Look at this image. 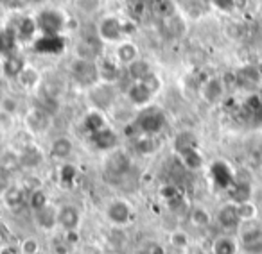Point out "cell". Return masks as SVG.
I'll return each instance as SVG.
<instances>
[{
	"instance_id": "obj_8",
	"label": "cell",
	"mask_w": 262,
	"mask_h": 254,
	"mask_svg": "<svg viewBox=\"0 0 262 254\" xmlns=\"http://www.w3.org/2000/svg\"><path fill=\"white\" fill-rule=\"evenodd\" d=\"M81 224V211L72 204H65L58 210V225L67 233H74Z\"/></svg>"
},
{
	"instance_id": "obj_9",
	"label": "cell",
	"mask_w": 262,
	"mask_h": 254,
	"mask_svg": "<svg viewBox=\"0 0 262 254\" xmlns=\"http://www.w3.org/2000/svg\"><path fill=\"white\" fill-rule=\"evenodd\" d=\"M225 90H226L225 79H221V77H210L201 86V97L208 104H217L223 98V95H225Z\"/></svg>"
},
{
	"instance_id": "obj_17",
	"label": "cell",
	"mask_w": 262,
	"mask_h": 254,
	"mask_svg": "<svg viewBox=\"0 0 262 254\" xmlns=\"http://www.w3.org/2000/svg\"><path fill=\"white\" fill-rule=\"evenodd\" d=\"M90 97H92V102H94L97 108L104 109V108H110V104L113 102V91H112V88H110V84L97 83L95 86H92Z\"/></svg>"
},
{
	"instance_id": "obj_16",
	"label": "cell",
	"mask_w": 262,
	"mask_h": 254,
	"mask_svg": "<svg viewBox=\"0 0 262 254\" xmlns=\"http://www.w3.org/2000/svg\"><path fill=\"white\" fill-rule=\"evenodd\" d=\"M90 140L99 150H115L117 142H119L115 131H113V129H110L108 125L102 127L101 131L90 135Z\"/></svg>"
},
{
	"instance_id": "obj_13",
	"label": "cell",
	"mask_w": 262,
	"mask_h": 254,
	"mask_svg": "<svg viewBox=\"0 0 262 254\" xmlns=\"http://www.w3.org/2000/svg\"><path fill=\"white\" fill-rule=\"evenodd\" d=\"M97 70H99V79L106 84L115 83L120 77V63L113 58H102L97 63Z\"/></svg>"
},
{
	"instance_id": "obj_14",
	"label": "cell",
	"mask_w": 262,
	"mask_h": 254,
	"mask_svg": "<svg viewBox=\"0 0 262 254\" xmlns=\"http://www.w3.org/2000/svg\"><path fill=\"white\" fill-rule=\"evenodd\" d=\"M210 172H212V179H214V183L217 186H221V188L228 190L230 186L233 185V181H235V174H233L232 168H230L225 161H215V163L212 165Z\"/></svg>"
},
{
	"instance_id": "obj_12",
	"label": "cell",
	"mask_w": 262,
	"mask_h": 254,
	"mask_svg": "<svg viewBox=\"0 0 262 254\" xmlns=\"http://www.w3.org/2000/svg\"><path fill=\"white\" fill-rule=\"evenodd\" d=\"M215 218H217L219 225H221L223 229H237L243 224V220H241V217H239V211H237V204H233V202H228L223 208H219L217 217Z\"/></svg>"
},
{
	"instance_id": "obj_41",
	"label": "cell",
	"mask_w": 262,
	"mask_h": 254,
	"mask_svg": "<svg viewBox=\"0 0 262 254\" xmlns=\"http://www.w3.org/2000/svg\"><path fill=\"white\" fill-rule=\"evenodd\" d=\"M171 243L178 249H185L189 245V235L185 231H174L171 235Z\"/></svg>"
},
{
	"instance_id": "obj_22",
	"label": "cell",
	"mask_w": 262,
	"mask_h": 254,
	"mask_svg": "<svg viewBox=\"0 0 262 254\" xmlns=\"http://www.w3.org/2000/svg\"><path fill=\"white\" fill-rule=\"evenodd\" d=\"M72 149H74V143L70 138L67 136H59L52 142L51 145V156L54 160H67V158L72 154Z\"/></svg>"
},
{
	"instance_id": "obj_28",
	"label": "cell",
	"mask_w": 262,
	"mask_h": 254,
	"mask_svg": "<svg viewBox=\"0 0 262 254\" xmlns=\"http://www.w3.org/2000/svg\"><path fill=\"white\" fill-rule=\"evenodd\" d=\"M36 33H38V23H36V20L31 18V16H27V18H22L18 29H16V36H18L20 40H24V41L33 40V36Z\"/></svg>"
},
{
	"instance_id": "obj_18",
	"label": "cell",
	"mask_w": 262,
	"mask_h": 254,
	"mask_svg": "<svg viewBox=\"0 0 262 254\" xmlns=\"http://www.w3.org/2000/svg\"><path fill=\"white\" fill-rule=\"evenodd\" d=\"M228 195H230V202L233 204H241L251 200V185L248 181H233V185L228 188Z\"/></svg>"
},
{
	"instance_id": "obj_45",
	"label": "cell",
	"mask_w": 262,
	"mask_h": 254,
	"mask_svg": "<svg viewBox=\"0 0 262 254\" xmlns=\"http://www.w3.org/2000/svg\"><path fill=\"white\" fill-rule=\"evenodd\" d=\"M38 250H40V243H38L34 238H26L22 242V252L24 254H38Z\"/></svg>"
},
{
	"instance_id": "obj_39",
	"label": "cell",
	"mask_w": 262,
	"mask_h": 254,
	"mask_svg": "<svg viewBox=\"0 0 262 254\" xmlns=\"http://www.w3.org/2000/svg\"><path fill=\"white\" fill-rule=\"evenodd\" d=\"M76 175H77V168L70 163L63 165L61 170H59V179H61L63 185H70V183L76 179Z\"/></svg>"
},
{
	"instance_id": "obj_43",
	"label": "cell",
	"mask_w": 262,
	"mask_h": 254,
	"mask_svg": "<svg viewBox=\"0 0 262 254\" xmlns=\"http://www.w3.org/2000/svg\"><path fill=\"white\" fill-rule=\"evenodd\" d=\"M99 4L101 0H77V6L84 13H95L99 9Z\"/></svg>"
},
{
	"instance_id": "obj_30",
	"label": "cell",
	"mask_w": 262,
	"mask_h": 254,
	"mask_svg": "<svg viewBox=\"0 0 262 254\" xmlns=\"http://www.w3.org/2000/svg\"><path fill=\"white\" fill-rule=\"evenodd\" d=\"M4 200L9 208L16 210V208H20L24 202H26V195H24L22 188H18V186H9V188L4 192Z\"/></svg>"
},
{
	"instance_id": "obj_2",
	"label": "cell",
	"mask_w": 262,
	"mask_h": 254,
	"mask_svg": "<svg viewBox=\"0 0 262 254\" xmlns=\"http://www.w3.org/2000/svg\"><path fill=\"white\" fill-rule=\"evenodd\" d=\"M70 73L72 77L83 86H95L99 83V70H97V63L95 61H86V59H79L72 63L70 66Z\"/></svg>"
},
{
	"instance_id": "obj_31",
	"label": "cell",
	"mask_w": 262,
	"mask_h": 254,
	"mask_svg": "<svg viewBox=\"0 0 262 254\" xmlns=\"http://www.w3.org/2000/svg\"><path fill=\"white\" fill-rule=\"evenodd\" d=\"M153 9L162 20H165V18H171V16H174L176 4H174V0H155Z\"/></svg>"
},
{
	"instance_id": "obj_20",
	"label": "cell",
	"mask_w": 262,
	"mask_h": 254,
	"mask_svg": "<svg viewBox=\"0 0 262 254\" xmlns=\"http://www.w3.org/2000/svg\"><path fill=\"white\" fill-rule=\"evenodd\" d=\"M34 215H36V222L41 225V229L49 231V229H54L58 225V210L54 206H51V204L34 211Z\"/></svg>"
},
{
	"instance_id": "obj_40",
	"label": "cell",
	"mask_w": 262,
	"mask_h": 254,
	"mask_svg": "<svg viewBox=\"0 0 262 254\" xmlns=\"http://www.w3.org/2000/svg\"><path fill=\"white\" fill-rule=\"evenodd\" d=\"M164 23L167 26V33L169 34H174V36H180V34L183 33V23L180 18H176V16H171V18H165Z\"/></svg>"
},
{
	"instance_id": "obj_4",
	"label": "cell",
	"mask_w": 262,
	"mask_h": 254,
	"mask_svg": "<svg viewBox=\"0 0 262 254\" xmlns=\"http://www.w3.org/2000/svg\"><path fill=\"white\" fill-rule=\"evenodd\" d=\"M38 31L41 34H61L63 27H65V20L54 9H45L38 15L36 18Z\"/></svg>"
},
{
	"instance_id": "obj_34",
	"label": "cell",
	"mask_w": 262,
	"mask_h": 254,
	"mask_svg": "<svg viewBox=\"0 0 262 254\" xmlns=\"http://www.w3.org/2000/svg\"><path fill=\"white\" fill-rule=\"evenodd\" d=\"M190 222H192L194 225H198V227H207L212 222V217H210V213H208V210H205V208H201V206H196L190 210Z\"/></svg>"
},
{
	"instance_id": "obj_29",
	"label": "cell",
	"mask_w": 262,
	"mask_h": 254,
	"mask_svg": "<svg viewBox=\"0 0 262 254\" xmlns=\"http://www.w3.org/2000/svg\"><path fill=\"white\" fill-rule=\"evenodd\" d=\"M198 147V138L194 136V133L190 131H183L176 136L174 140V149L176 153H183V150H189V149H196Z\"/></svg>"
},
{
	"instance_id": "obj_36",
	"label": "cell",
	"mask_w": 262,
	"mask_h": 254,
	"mask_svg": "<svg viewBox=\"0 0 262 254\" xmlns=\"http://www.w3.org/2000/svg\"><path fill=\"white\" fill-rule=\"evenodd\" d=\"M135 147H137V150H139V153L149 154V153H153V150L157 149V143H155L153 136L139 135V138H137V142H135Z\"/></svg>"
},
{
	"instance_id": "obj_1",
	"label": "cell",
	"mask_w": 262,
	"mask_h": 254,
	"mask_svg": "<svg viewBox=\"0 0 262 254\" xmlns=\"http://www.w3.org/2000/svg\"><path fill=\"white\" fill-rule=\"evenodd\" d=\"M167 118H165L164 111L158 108H146L142 109L139 116L135 120V127L139 135H146V136H155L158 133L164 131Z\"/></svg>"
},
{
	"instance_id": "obj_11",
	"label": "cell",
	"mask_w": 262,
	"mask_h": 254,
	"mask_svg": "<svg viewBox=\"0 0 262 254\" xmlns=\"http://www.w3.org/2000/svg\"><path fill=\"white\" fill-rule=\"evenodd\" d=\"M129 167H131V160L124 150H113L108 156V160H106V170H108V174L115 175V177L124 175L129 170Z\"/></svg>"
},
{
	"instance_id": "obj_3",
	"label": "cell",
	"mask_w": 262,
	"mask_h": 254,
	"mask_svg": "<svg viewBox=\"0 0 262 254\" xmlns=\"http://www.w3.org/2000/svg\"><path fill=\"white\" fill-rule=\"evenodd\" d=\"M97 34L102 41L117 43V41L122 40L124 34H127V26L120 22L119 18H115V16H106L97 26Z\"/></svg>"
},
{
	"instance_id": "obj_25",
	"label": "cell",
	"mask_w": 262,
	"mask_h": 254,
	"mask_svg": "<svg viewBox=\"0 0 262 254\" xmlns=\"http://www.w3.org/2000/svg\"><path fill=\"white\" fill-rule=\"evenodd\" d=\"M83 127L88 135H94V133L101 131L102 127H106V120L102 116L101 111H90L83 120Z\"/></svg>"
},
{
	"instance_id": "obj_6",
	"label": "cell",
	"mask_w": 262,
	"mask_h": 254,
	"mask_svg": "<svg viewBox=\"0 0 262 254\" xmlns=\"http://www.w3.org/2000/svg\"><path fill=\"white\" fill-rule=\"evenodd\" d=\"M34 50L38 54H61L65 50V40L61 34H41L34 41Z\"/></svg>"
},
{
	"instance_id": "obj_38",
	"label": "cell",
	"mask_w": 262,
	"mask_h": 254,
	"mask_svg": "<svg viewBox=\"0 0 262 254\" xmlns=\"http://www.w3.org/2000/svg\"><path fill=\"white\" fill-rule=\"evenodd\" d=\"M40 161H41L40 153H38L36 149H33V147H29V149L20 156V163L26 165V167H36Z\"/></svg>"
},
{
	"instance_id": "obj_37",
	"label": "cell",
	"mask_w": 262,
	"mask_h": 254,
	"mask_svg": "<svg viewBox=\"0 0 262 254\" xmlns=\"http://www.w3.org/2000/svg\"><path fill=\"white\" fill-rule=\"evenodd\" d=\"M49 200H47V193L43 190H34L33 193L29 195V206L33 208L34 211L41 210L43 206H47Z\"/></svg>"
},
{
	"instance_id": "obj_15",
	"label": "cell",
	"mask_w": 262,
	"mask_h": 254,
	"mask_svg": "<svg viewBox=\"0 0 262 254\" xmlns=\"http://www.w3.org/2000/svg\"><path fill=\"white\" fill-rule=\"evenodd\" d=\"M153 97H155V93L147 88L146 83H142V81L133 83L127 88V98H129L131 104H135V106H147Z\"/></svg>"
},
{
	"instance_id": "obj_32",
	"label": "cell",
	"mask_w": 262,
	"mask_h": 254,
	"mask_svg": "<svg viewBox=\"0 0 262 254\" xmlns=\"http://www.w3.org/2000/svg\"><path fill=\"white\" fill-rule=\"evenodd\" d=\"M27 122H29V125L33 127L34 131H43L49 125L47 111H43V109H33V111L29 113Z\"/></svg>"
},
{
	"instance_id": "obj_35",
	"label": "cell",
	"mask_w": 262,
	"mask_h": 254,
	"mask_svg": "<svg viewBox=\"0 0 262 254\" xmlns=\"http://www.w3.org/2000/svg\"><path fill=\"white\" fill-rule=\"evenodd\" d=\"M237 211H239V217L243 222H253L257 218V206H255L251 200H246V202H241L237 204Z\"/></svg>"
},
{
	"instance_id": "obj_48",
	"label": "cell",
	"mask_w": 262,
	"mask_h": 254,
	"mask_svg": "<svg viewBox=\"0 0 262 254\" xmlns=\"http://www.w3.org/2000/svg\"><path fill=\"white\" fill-rule=\"evenodd\" d=\"M27 2H31V4H40V2H43V0H27Z\"/></svg>"
},
{
	"instance_id": "obj_44",
	"label": "cell",
	"mask_w": 262,
	"mask_h": 254,
	"mask_svg": "<svg viewBox=\"0 0 262 254\" xmlns=\"http://www.w3.org/2000/svg\"><path fill=\"white\" fill-rule=\"evenodd\" d=\"M16 108H18V104H16L15 98H11V97L2 98V104H0V111H4V113H8V115L13 116L16 113Z\"/></svg>"
},
{
	"instance_id": "obj_5",
	"label": "cell",
	"mask_w": 262,
	"mask_h": 254,
	"mask_svg": "<svg viewBox=\"0 0 262 254\" xmlns=\"http://www.w3.org/2000/svg\"><path fill=\"white\" fill-rule=\"evenodd\" d=\"M235 84L243 90H257L262 84V72L255 65H244L235 72Z\"/></svg>"
},
{
	"instance_id": "obj_26",
	"label": "cell",
	"mask_w": 262,
	"mask_h": 254,
	"mask_svg": "<svg viewBox=\"0 0 262 254\" xmlns=\"http://www.w3.org/2000/svg\"><path fill=\"white\" fill-rule=\"evenodd\" d=\"M16 31L11 29H4L0 31V54H4L6 58L13 54L15 50V45H16Z\"/></svg>"
},
{
	"instance_id": "obj_10",
	"label": "cell",
	"mask_w": 262,
	"mask_h": 254,
	"mask_svg": "<svg viewBox=\"0 0 262 254\" xmlns=\"http://www.w3.org/2000/svg\"><path fill=\"white\" fill-rule=\"evenodd\" d=\"M77 58L86 59V61H97L101 54V38L99 34L95 36H86L77 43Z\"/></svg>"
},
{
	"instance_id": "obj_7",
	"label": "cell",
	"mask_w": 262,
	"mask_h": 254,
	"mask_svg": "<svg viewBox=\"0 0 262 254\" xmlns=\"http://www.w3.org/2000/svg\"><path fill=\"white\" fill-rule=\"evenodd\" d=\"M106 217L112 224L115 225H126L133 217V210L126 200H113L106 208Z\"/></svg>"
},
{
	"instance_id": "obj_33",
	"label": "cell",
	"mask_w": 262,
	"mask_h": 254,
	"mask_svg": "<svg viewBox=\"0 0 262 254\" xmlns=\"http://www.w3.org/2000/svg\"><path fill=\"white\" fill-rule=\"evenodd\" d=\"M16 79L20 81V84H22L24 88H34V86H38V83H40V73H38L33 66H26Z\"/></svg>"
},
{
	"instance_id": "obj_42",
	"label": "cell",
	"mask_w": 262,
	"mask_h": 254,
	"mask_svg": "<svg viewBox=\"0 0 262 254\" xmlns=\"http://www.w3.org/2000/svg\"><path fill=\"white\" fill-rule=\"evenodd\" d=\"M210 2L215 9H219V11H223V13L233 11L237 6V0H210Z\"/></svg>"
},
{
	"instance_id": "obj_23",
	"label": "cell",
	"mask_w": 262,
	"mask_h": 254,
	"mask_svg": "<svg viewBox=\"0 0 262 254\" xmlns=\"http://www.w3.org/2000/svg\"><path fill=\"white\" fill-rule=\"evenodd\" d=\"M239 245H237V240L232 236H217L212 243V254H237Z\"/></svg>"
},
{
	"instance_id": "obj_27",
	"label": "cell",
	"mask_w": 262,
	"mask_h": 254,
	"mask_svg": "<svg viewBox=\"0 0 262 254\" xmlns=\"http://www.w3.org/2000/svg\"><path fill=\"white\" fill-rule=\"evenodd\" d=\"M180 158H182L183 165H185L189 170H200L201 167H203V156H201V153L196 149H189V150H183V153H180Z\"/></svg>"
},
{
	"instance_id": "obj_46",
	"label": "cell",
	"mask_w": 262,
	"mask_h": 254,
	"mask_svg": "<svg viewBox=\"0 0 262 254\" xmlns=\"http://www.w3.org/2000/svg\"><path fill=\"white\" fill-rule=\"evenodd\" d=\"M144 9H146V4H144L142 0H137V2L131 4V11H133V15H135L137 18L144 15Z\"/></svg>"
},
{
	"instance_id": "obj_24",
	"label": "cell",
	"mask_w": 262,
	"mask_h": 254,
	"mask_svg": "<svg viewBox=\"0 0 262 254\" xmlns=\"http://www.w3.org/2000/svg\"><path fill=\"white\" fill-rule=\"evenodd\" d=\"M26 66L27 65H26V61H24V58H20V56H16V54H11L6 58L4 65H2V72L8 77H18Z\"/></svg>"
},
{
	"instance_id": "obj_19",
	"label": "cell",
	"mask_w": 262,
	"mask_h": 254,
	"mask_svg": "<svg viewBox=\"0 0 262 254\" xmlns=\"http://www.w3.org/2000/svg\"><path fill=\"white\" fill-rule=\"evenodd\" d=\"M115 59L120 65H126V66L131 65L135 59H139V48H137L135 43H131V41H122L115 48Z\"/></svg>"
},
{
	"instance_id": "obj_47",
	"label": "cell",
	"mask_w": 262,
	"mask_h": 254,
	"mask_svg": "<svg viewBox=\"0 0 262 254\" xmlns=\"http://www.w3.org/2000/svg\"><path fill=\"white\" fill-rule=\"evenodd\" d=\"M0 254H16L15 249H11V247H6V249L0 250Z\"/></svg>"
},
{
	"instance_id": "obj_21",
	"label": "cell",
	"mask_w": 262,
	"mask_h": 254,
	"mask_svg": "<svg viewBox=\"0 0 262 254\" xmlns=\"http://www.w3.org/2000/svg\"><path fill=\"white\" fill-rule=\"evenodd\" d=\"M153 73V66L146 61V59H135V61L127 65V75L131 77L133 83H139V81H144L147 75Z\"/></svg>"
}]
</instances>
